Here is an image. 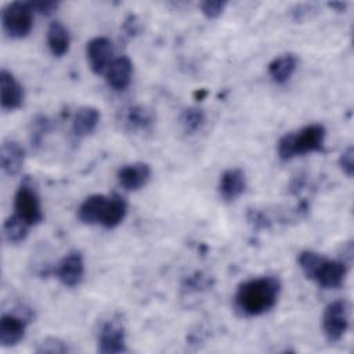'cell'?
<instances>
[{"mask_svg": "<svg viewBox=\"0 0 354 354\" xmlns=\"http://www.w3.org/2000/svg\"><path fill=\"white\" fill-rule=\"evenodd\" d=\"M281 288V281L274 275L248 279L236 288L234 308L246 318L263 315L275 307Z\"/></svg>", "mask_w": 354, "mask_h": 354, "instance_id": "1", "label": "cell"}, {"mask_svg": "<svg viewBox=\"0 0 354 354\" xmlns=\"http://www.w3.org/2000/svg\"><path fill=\"white\" fill-rule=\"evenodd\" d=\"M297 263L304 275L324 289L340 288L350 267L343 260H330L313 250L300 252Z\"/></svg>", "mask_w": 354, "mask_h": 354, "instance_id": "2", "label": "cell"}, {"mask_svg": "<svg viewBox=\"0 0 354 354\" xmlns=\"http://www.w3.org/2000/svg\"><path fill=\"white\" fill-rule=\"evenodd\" d=\"M326 130L319 123L307 124L297 131L283 134L277 142V153L281 160H290L313 152H322Z\"/></svg>", "mask_w": 354, "mask_h": 354, "instance_id": "3", "label": "cell"}, {"mask_svg": "<svg viewBox=\"0 0 354 354\" xmlns=\"http://www.w3.org/2000/svg\"><path fill=\"white\" fill-rule=\"evenodd\" d=\"M33 14L29 1H11L1 8V25L11 39L26 37L33 26Z\"/></svg>", "mask_w": 354, "mask_h": 354, "instance_id": "4", "label": "cell"}, {"mask_svg": "<svg viewBox=\"0 0 354 354\" xmlns=\"http://www.w3.org/2000/svg\"><path fill=\"white\" fill-rule=\"evenodd\" d=\"M14 214L33 227L43 221L44 214L39 194L29 177H25L14 195Z\"/></svg>", "mask_w": 354, "mask_h": 354, "instance_id": "5", "label": "cell"}, {"mask_svg": "<svg viewBox=\"0 0 354 354\" xmlns=\"http://www.w3.org/2000/svg\"><path fill=\"white\" fill-rule=\"evenodd\" d=\"M35 318L33 310L26 306H18L0 318V344L12 347L18 344L26 332V326Z\"/></svg>", "mask_w": 354, "mask_h": 354, "instance_id": "6", "label": "cell"}, {"mask_svg": "<svg viewBox=\"0 0 354 354\" xmlns=\"http://www.w3.org/2000/svg\"><path fill=\"white\" fill-rule=\"evenodd\" d=\"M350 306L346 300L330 301L322 314V332L328 342H339L348 329Z\"/></svg>", "mask_w": 354, "mask_h": 354, "instance_id": "7", "label": "cell"}, {"mask_svg": "<svg viewBox=\"0 0 354 354\" xmlns=\"http://www.w3.org/2000/svg\"><path fill=\"white\" fill-rule=\"evenodd\" d=\"M97 350L102 354H119L126 348V329L119 318H109L100 325Z\"/></svg>", "mask_w": 354, "mask_h": 354, "instance_id": "8", "label": "cell"}, {"mask_svg": "<svg viewBox=\"0 0 354 354\" xmlns=\"http://www.w3.org/2000/svg\"><path fill=\"white\" fill-rule=\"evenodd\" d=\"M54 274L64 286H77L84 277L83 254L79 250L68 252L55 266Z\"/></svg>", "mask_w": 354, "mask_h": 354, "instance_id": "9", "label": "cell"}, {"mask_svg": "<svg viewBox=\"0 0 354 354\" xmlns=\"http://www.w3.org/2000/svg\"><path fill=\"white\" fill-rule=\"evenodd\" d=\"M113 46L112 41L105 36H97L87 41L86 57L90 69L95 75H102L113 61Z\"/></svg>", "mask_w": 354, "mask_h": 354, "instance_id": "10", "label": "cell"}, {"mask_svg": "<svg viewBox=\"0 0 354 354\" xmlns=\"http://www.w3.org/2000/svg\"><path fill=\"white\" fill-rule=\"evenodd\" d=\"M109 199L111 195L106 196L102 194L87 196L77 209L79 220L87 225H102L109 206Z\"/></svg>", "mask_w": 354, "mask_h": 354, "instance_id": "11", "label": "cell"}, {"mask_svg": "<svg viewBox=\"0 0 354 354\" xmlns=\"http://www.w3.org/2000/svg\"><path fill=\"white\" fill-rule=\"evenodd\" d=\"M151 167L148 163L136 162L122 166L118 170V181L120 187L126 191H138L147 185L151 178Z\"/></svg>", "mask_w": 354, "mask_h": 354, "instance_id": "12", "label": "cell"}, {"mask_svg": "<svg viewBox=\"0 0 354 354\" xmlns=\"http://www.w3.org/2000/svg\"><path fill=\"white\" fill-rule=\"evenodd\" d=\"M0 102L4 111L18 109L24 102V87L7 69L0 71Z\"/></svg>", "mask_w": 354, "mask_h": 354, "instance_id": "13", "label": "cell"}, {"mask_svg": "<svg viewBox=\"0 0 354 354\" xmlns=\"http://www.w3.org/2000/svg\"><path fill=\"white\" fill-rule=\"evenodd\" d=\"M133 75V64L127 55L113 58L105 71V79L108 86L115 91H123L129 87Z\"/></svg>", "mask_w": 354, "mask_h": 354, "instance_id": "14", "label": "cell"}, {"mask_svg": "<svg viewBox=\"0 0 354 354\" xmlns=\"http://www.w3.org/2000/svg\"><path fill=\"white\" fill-rule=\"evenodd\" d=\"M246 189V176L242 169L234 167L225 170L220 176L218 192L225 202H232L238 199Z\"/></svg>", "mask_w": 354, "mask_h": 354, "instance_id": "15", "label": "cell"}, {"mask_svg": "<svg viewBox=\"0 0 354 354\" xmlns=\"http://www.w3.org/2000/svg\"><path fill=\"white\" fill-rule=\"evenodd\" d=\"M25 162V149L14 140H4L0 147V166L7 176L21 171Z\"/></svg>", "mask_w": 354, "mask_h": 354, "instance_id": "16", "label": "cell"}, {"mask_svg": "<svg viewBox=\"0 0 354 354\" xmlns=\"http://www.w3.org/2000/svg\"><path fill=\"white\" fill-rule=\"evenodd\" d=\"M100 111L94 106H82L76 111L72 120V133L76 138H83L91 134L100 122Z\"/></svg>", "mask_w": 354, "mask_h": 354, "instance_id": "17", "label": "cell"}, {"mask_svg": "<svg viewBox=\"0 0 354 354\" xmlns=\"http://www.w3.org/2000/svg\"><path fill=\"white\" fill-rule=\"evenodd\" d=\"M297 64L299 61L295 54H282L268 64V75L275 84H285L293 76Z\"/></svg>", "mask_w": 354, "mask_h": 354, "instance_id": "18", "label": "cell"}, {"mask_svg": "<svg viewBox=\"0 0 354 354\" xmlns=\"http://www.w3.org/2000/svg\"><path fill=\"white\" fill-rule=\"evenodd\" d=\"M71 44L69 32L59 21H53L47 29V46L54 57H64Z\"/></svg>", "mask_w": 354, "mask_h": 354, "instance_id": "19", "label": "cell"}, {"mask_svg": "<svg viewBox=\"0 0 354 354\" xmlns=\"http://www.w3.org/2000/svg\"><path fill=\"white\" fill-rule=\"evenodd\" d=\"M126 124L131 130H149L155 123V113L145 105H133L126 112Z\"/></svg>", "mask_w": 354, "mask_h": 354, "instance_id": "20", "label": "cell"}, {"mask_svg": "<svg viewBox=\"0 0 354 354\" xmlns=\"http://www.w3.org/2000/svg\"><path fill=\"white\" fill-rule=\"evenodd\" d=\"M30 225H28L24 220H21L17 214H11L4 220L3 224V236L6 242L10 245H17L21 243L26 239L29 234Z\"/></svg>", "mask_w": 354, "mask_h": 354, "instance_id": "21", "label": "cell"}, {"mask_svg": "<svg viewBox=\"0 0 354 354\" xmlns=\"http://www.w3.org/2000/svg\"><path fill=\"white\" fill-rule=\"evenodd\" d=\"M180 124L183 127V130L187 134H194L198 130H201L206 122V115L202 109L195 108V106H189L185 108L181 113H180Z\"/></svg>", "mask_w": 354, "mask_h": 354, "instance_id": "22", "label": "cell"}, {"mask_svg": "<svg viewBox=\"0 0 354 354\" xmlns=\"http://www.w3.org/2000/svg\"><path fill=\"white\" fill-rule=\"evenodd\" d=\"M51 122L44 115H37L32 120V129H30V144L33 148H39L43 142L44 136L50 131Z\"/></svg>", "mask_w": 354, "mask_h": 354, "instance_id": "23", "label": "cell"}, {"mask_svg": "<svg viewBox=\"0 0 354 354\" xmlns=\"http://www.w3.org/2000/svg\"><path fill=\"white\" fill-rule=\"evenodd\" d=\"M35 351L37 354H66L71 351V348L58 337H46L37 343Z\"/></svg>", "mask_w": 354, "mask_h": 354, "instance_id": "24", "label": "cell"}, {"mask_svg": "<svg viewBox=\"0 0 354 354\" xmlns=\"http://www.w3.org/2000/svg\"><path fill=\"white\" fill-rule=\"evenodd\" d=\"M225 7H227L225 0H205L199 3V8L202 14L209 19H214L220 17Z\"/></svg>", "mask_w": 354, "mask_h": 354, "instance_id": "25", "label": "cell"}, {"mask_svg": "<svg viewBox=\"0 0 354 354\" xmlns=\"http://www.w3.org/2000/svg\"><path fill=\"white\" fill-rule=\"evenodd\" d=\"M339 166L342 169V171L351 178L354 174V148L351 145H348L340 155L339 158Z\"/></svg>", "mask_w": 354, "mask_h": 354, "instance_id": "26", "label": "cell"}, {"mask_svg": "<svg viewBox=\"0 0 354 354\" xmlns=\"http://www.w3.org/2000/svg\"><path fill=\"white\" fill-rule=\"evenodd\" d=\"M32 10L35 12H39L41 15H51L59 6L58 1L54 0H37V1H29Z\"/></svg>", "mask_w": 354, "mask_h": 354, "instance_id": "27", "label": "cell"}, {"mask_svg": "<svg viewBox=\"0 0 354 354\" xmlns=\"http://www.w3.org/2000/svg\"><path fill=\"white\" fill-rule=\"evenodd\" d=\"M209 279L206 277H203L201 272H196L195 275H191L189 278H187L185 283H184V289L187 290H194V292H199L203 288H209Z\"/></svg>", "mask_w": 354, "mask_h": 354, "instance_id": "28", "label": "cell"}, {"mask_svg": "<svg viewBox=\"0 0 354 354\" xmlns=\"http://www.w3.org/2000/svg\"><path fill=\"white\" fill-rule=\"evenodd\" d=\"M122 26H123V30L126 32V35L130 36V37L137 36L141 32V22L137 18V15H134V14L127 15L126 19L123 21Z\"/></svg>", "mask_w": 354, "mask_h": 354, "instance_id": "29", "label": "cell"}, {"mask_svg": "<svg viewBox=\"0 0 354 354\" xmlns=\"http://www.w3.org/2000/svg\"><path fill=\"white\" fill-rule=\"evenodd\" d=\"M311 10V6H303V4H299L296 6L293 10H290L292 12V17L296 19V21H301L304 17L308 15V11Z\"/></svg>", "mask_w": 354, "mask_h": 354, "instance_id": "30", "label": "cell"}, {"mask_svg": "<svg viewBox=\"0 0 354 354\" xmlns=\"http://www.w3.org/2000/svg\"><path fill=\"white\" fill-rule=\"evenodd\" d=\"M328 7L333 8V10L337 11V12H343V11H346V8H347V3H343V1H332V3H328Z\"/></svg>", "mask_w": 354, "mask_h": 354, "instance_id": "31", "label": "cell"}]
</instances>
